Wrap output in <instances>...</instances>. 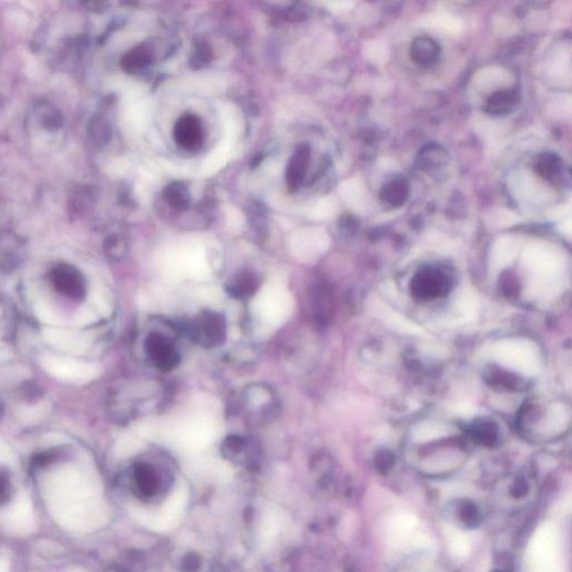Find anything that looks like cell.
Masks as SVG:
<instances>
[{
	"instance_id": "6da1fadb",
	"label": "cell",
	"mask_w": 572,
	"mask_h": 572,
	"mask_svg": "<svg viewBox=\"0 0 572 572\" xmlns=\"http://www.w3.org/2000/svg\"><path fill=\"white\" fill-rule=\"evenodd\" d=\"M191 341L204 349H215L224 345L227 338V321L222 313L202 309L184 327Z\"/></svg>"
},
{
	"instance_id": "7a4b0ae2",
	"label": "cell",
	"mask_w": 572,
	"mask_h": 572,
	"mask_svg": "<svg viewBox=\"0 0 572 572\" xmlns=\"http://www.w3.org/2000/svg\"><path fill=\"white\" fill-rule=\"evenodd\" d=\"M144 352L152 365L164 372L173 370L180 363V354L173 338L158 331L146 336Z\"/></svg>"
},
{
	"instance_id": "3957f363",
	"label": "cell",
	"mask_w": 572,
	"mask_h": 572,
	"mask_svg": "<svg viewBox=\"0 0 572 572\" xmlns=\"http://www.w3.org/2000/svg\"><path fill=\"white\" fill-rule=\"evenodd\" d=\"M132 483L137 497H153L164 486V479L158 467L149 461H139L133 467Z\"/></svg>"
},
{
	"instance_id": "277c9868",
	"label": "cell",
	"mask_w": 572,
	"mask_h": 572,
	"mask_svg": "<svg viewBox=\"0 0 572 572\" xmlns=\"http://www.w3.org/2000/svg\"><path fill=\"white\" fill-rule=\"evenodd\" d=\"M202 121L193 114L181 115L173 128V139L180 148L186 150H196L202 144Z\"/></svg>"
},
{
	"instance_id": "5b68a950",
	"label": "cell",
	"mask_w": 572,
	"mask_h": 572,
	"mask_svg": "<svg viewBox=\"0 0 572 572\" xmlns=\"http://www.w3.org/2000/svg\"><path fill=\"white\" fill-rule=\"evenodd\" d=\"M262 285V278L253 271H238L226 283V292L233 300L247 301L256 294Z\"/></svg>"
},
{
	"instance_id": "8992f818",
	"label": "cell",
	"mask_w": 572,
	"mask_h": 572,
	"mask_svg": "<svg viewBox=\"0 0 572 572\" xmlns=\"http://www.w3.org/2000/svg\"><path fill=\"white\" fill-rule=\"evenodd\" d=\"M447 289L448 278L438 271H421L412 282V291L419 298H437L444 295Z\"/></svg>"
},
{
	"instance_id": "52a82bcc",
	"label": "cell",
	"mask_w": 572,
	"mask_h": 572,
	"mask_svg": "<svg viewBox=\"0 0 572 572\" xmlns=\"http://www.w3.org/2000/svg\"><path fill=\"white\" fill-rule=\"evenodd\" d=\"M54 285L59 292L70 298H81L84 293V282L79 271L68 265H61L53 271Z\"/></svg>"
},
{
	"instance_id": "ba28073f",
	"label": "cell",
	"mask_w": 572,
	"mask_h": 572,
	"mask_svg": "<svg viewBox=\"0 0 572 572\" xmlns=\"http://www.w3.org/2000/svg\"><path fill=\"white\" fill-rule=\"evenodd\" d=\"M309 161V149L307 146H302L294 152L289 159L286 168V181L291 190L298 189L302 184Z\"/></svg>"
},
{
	"instance_id": "9c48e42d",
	"label": "cell",
	"mask_w": 572,
	"mask_h": 572,
	"mask_svg": "<svg viewBox=\"0 0 572 572\" xmlns=\"http://www.w3.org/2000/svg\"><path fill=\"white\" fill-rule=\"evenodd\" d=\"M151 61V54L144 47H137L123 56L121 65L126 73H137Z\"/></svg>"
},
{
	"instance_id": "30bf717a",
	"label": "cell",
	"mask_w": 572,
	"mask_h": 572,
	"mask_svg": "<svg viewBox=\"0 0 572 572\" xmlns=\"http://www.w3.org/2000/svg\"><path fill=\"white\" fill-rule=\"evenodd\" d=\"M164 198L173 207L184 208L189 202V193L184 184L175 182L164 190Z\"/></svg>"
},
{
	"instance_id": "8fae6325",
	"label": "cell",
	"mask_w": 572,
	"mask_h": 572,
	"mask_svg": "<svg viewBox=\"0 0 572 572\" xmlns=\"http://www.w3.org/2000/svg\"><path fill=\"white\" fill-rule=\"evenodd\" d=\"M429 25L448 32H457L461 23L454 17L448 15H434L429 17Z\"/></svg>"
},
{
	"instance_id": "7c38bea8",
	"label": "cell",
	"mask_w": 572,
	"mask_h": 572,
	"mask_svg": "<svg viewBox=\"0 0 572 572\" xmlns=\"http://www.w3.org/2000/svg\"><path fill=\"white\" fill-rule=\"evenodd\" d=\"M365 56L374 63L383 64L387 61L388 53H387L385 46H383V44H380L378 41H370L368 44H365Z\"/></svg>"
},
{
	"instance_id": "4fadbf2b",
	"label": "cell",
	"mask_w": 572,
	"mask_h": 572,
	"mask_svg": "<svg viewBox=\"0 0 572 572\" xmlns=\"http://www.w3.org/2000/svg\"><path fill=\"white\" fill-rule=\"evenodd\" d=\"M10 492H12V488H10L8 477L5 474L0 473V504H3L8 501Z\"/></svg>"
}]
</instances>
